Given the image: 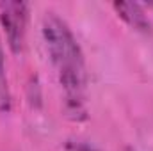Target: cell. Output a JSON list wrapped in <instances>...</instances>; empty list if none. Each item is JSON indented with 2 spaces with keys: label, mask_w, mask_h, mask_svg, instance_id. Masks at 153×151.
I'll list each match as a JSON object with an SVG mask.
<instances>
[{
  "label": "cell",
  "mask_w": 153,
  "mask_h": 151,
  "mask_svg": "<svg viewBox=\"0 0 153 151\" xmlns=\"http://www.w3.org/2000/svg\"><path fill=\"white\" fill-rule=\"evenodd\" d=\"M48 55L64 89L66 112L71 119H85V62L80 44L64 20L46 13L41 25Z\"/></svg>",
  "instance_id": "cell-1"
},
{
  "label": "cell",
  "mask_w": 153,
  "mask_h": 151,
  "mask_svg": "<svg viewBox=\"0 0 153 151\" xmlns=\"http://www.w3.org/2000/svg\"><path fill=\"white\" fill-rule=\"evenodd\" d=\"M27 18H29V4L27 2H20V0L0 2V25L5 32L7 44L13 53L23 52Z\"/></svg>",
  "instance_id": "cell-2"
},
{
  "label": "cell",
  "mask_w": 153,
  "mask_h": 151,
  "mask_svg": "<svg viewBox=\"0 0 153 151\" xmlns=\"http://www.w3.org/2000/svg\"><path fill=\"white\" fill-rule=\"evenodd\" d=\"M114 11L117 13V16L128 23L130 27H134L135 30H143V32H148L152 23L143 9L141 4H135V2H114L112 4Z\"/></svg>",
  "instance_id": "cell-3"
},
{
  "label": "cell",
  "mask_w": 153,
  "mask_h": 151,
  "mask_svg": "<svg viewBox=\"0 0 153 151\" xmlns=\"http://www.w3.org/2000/svg\"><path fill=\"white\" fill-rule=\"evenodd\" d=\"M9 110H11V91H9V82L5 73L4 50L0 44V112H9Z\"/></svg>",
  "instance_id": "cell-4"
},
{
  "label": "cell",
  "mask_w": 153,
  "mask_h": 151,
  "mask_svg": "<svg viewBox=\"0 0 153 151\" xmlns=\"http://www.w3.org/2000/svg\"><path fill=\"white\" fill-rule=\"evenodd\" d=\"M64 151H98V150L93 148V146H89V144H85V142H75V141H71V142L66 144Z\"/></svg>",
  "instance_id": "cell-5"
},
{
  "label": "cell",
  "mask_w": 153,
  "mask_h": 151,
  "mask_svg": "<svg viewBox=\"0 0 153 151\" xmlns=\"http://www.w3.org/2000/svg\"><path fill=\"white\" fill-rule=\"evenodd\" d=\"M123 151H135V150H134V148H125Z\"/></svg>",
  "instance_id": "cell-6"
},
{
  "label": "cell",
  "mask_w": 153,
  "mask_h": 151,
  "mask_svg": "<svg viewBox=\"0 0 153 151\" xmlns=\"http://www.w3.org/2000/svg\"><path fill=\"white\" fill-rule=\"evenodd\" d=\"M150 7H153V4H152V5H150Z\"/></svg>",
  "instance_id": "cell-7"
}]
</instances>
